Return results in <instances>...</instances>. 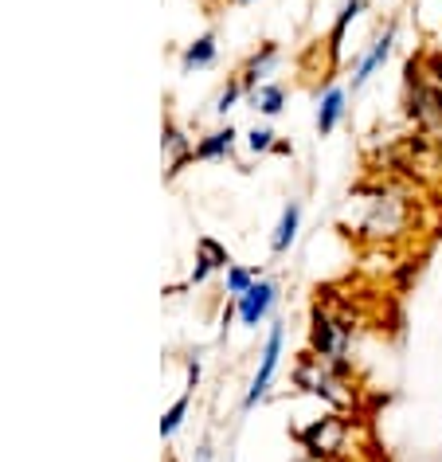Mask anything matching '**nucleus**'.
<instances>
[{"label":"nucleus","instance_id":"obj_1","mask_svg":"<svg viewBox=\"0 0 442 462\" xmlns=\"http://www.w3.org/2000/svg\"><path fill=\"white\" fill-rule=\"evenodd\" d=\"M294 384L309 396H318L333 408H348L353 403V392H348V368L325 361L318 353H301L294 365Z\"/></svg>","mask_w":442,"mask_h":462},{"label":"nucleus","instance_id":"obj_2","mask_svg":"<svg viewBox=\"0 0 442 462\" xmlns=\"http://www.w3.org/2000/svg\"><path fill=\"white\" fill-rule=\"evenodd\" d=\"M348 345H353V326L341 321L333 310H325L321 302L309 314V353L325 356V361L348 368Z\"/></svg>","mask_w":442,"mask_h":462},{"label":"nucleus","instance_id":"obj_3","mask_svg":"<svg viewBox=\"0 0 442 462\" xmlns=\"http://www.w3.org/2000/svg\"><path fill=\"white\" fill-rule=\"evenodd\" d=\"M298 447L306 450L309 458H321V462H333L345 455V443H348V420L341 411H329L321 415V420H313L306 427H298L294 431Z\"/></svg>","mask_w":442,"mask_h":462},{"label":"nucleus","instance_id":"obj_4","mask_svg":"<svg viewBox=\"0 0 442 462\" xmlns=\"http://www.w3.org/2000/svg\"><path fill=\"white\" fill-rule=\"evenodd\" d=\"M282 345H286V326H271V337L262 345V361H259V373L251 380V392L247 400H243V408H254L266 392H271V380L278 373V356H282Z\"/></svg>","mask_w":442,"mask_h":462},{"label":"nucleus","instance_id":"obj_5","mask_svg":"<svg viewBox=\"0 0 442 462\" xmlns=\"http://www.w3.org/2000/svg\"><path fill=\"white\" fill-rule=\"evenodd\" d=\"M274 302H278V286L271 282V279H254V286L247 294L235 302V314H239V321L243 326H259V321H266V314L274 310Z\"/></svg>","mask_w":442,"mask_h":462},{"label":"nucleus","instance_id":"obj_6","mask_svg":"<svg viewBox=\"0 0 442 462\" xmlns=\"http://www.w3.org/2000/svg\"><path fill=\"white\" fill-rule=\"evenodd\" d=\"M391 43H395V24H388V28H383V36H380L376 43H372V51L364 55V60H360V67L353 71V90H356V87H364L368 79L376 75L383 63H388V55H391Z\"/></svg>","mask_w":442,"mask_h":462},{"label":"nucleus","instance_id":"obj_7","mask_svg":"<svg viewBox=\"0 0 442 462\" xmlns=\"http://www.w3.org/2000/svg\"><path fill=\"white\" fill-rule=\"evenodd\" d=\"M274 63H278V43H262V48L251 55L247 67H243V87H247V95L251 90H259L262 79L274 71Z\"/></svg>","mask_w":442,"mask_h":462},{"label":"nucleus","instance_id":"obj_8","mask_svg":"<svg viewBox=\"0 0 442 462\" xmlns=\"http://www.w3.org/2000/svg\"><path fill=\"white\" fill-rule=\"evenodd\" d=\"M161 145H165V153H169V177H177V172L184 169V161H192L196 145L180 134L177 122H165V137H161Z\"/></svg>","mask_w":442,"mask_h":462},{"label":"nucleus","instance_id":"obj_9","mask_svg":"<svg viewBox=\"0 0 442 462\" xmlns=\"http://www.w3.org/2000/svg\"><path fill=\"white\" fill-rule=\"evenodd\" d=\"M298 227H301V204H298V200H290V204L282 208V219H278L274 239H271V251H274V255H286L290 244L298 239Z\"/></svg>","mask_w":442,"mask_h":462},{"label":"nucleus","instance_id":"obj_10","mask_svg":"<svg viewBox=\"0 0 442 462\" xmlns=\"http://www.w3.org/2000/svg\"><path fill=\"white\" fill-rule=\"evenodd\" d=\"M341 118H345V90L341 87H329L321 95V106H318V134L329 137L336 125H341Z\"/></svg>","mask_w":442,"mask_h":462},{"label":"nucleus","instance_id":"obj_11","mask_svg":"<svg viewBox=\"0 0 442 462\" xmlns=\"http://www.w3.org/2000/svg\"><path fill=\"white\" fill-rule=\"evenodd\" d=\"M231 145H235V130H231V125H224V130L207 134L204 142H196L192 161H219V157L231 153Z\"/></svg>","mask_w":442,"mask_h":462},{"label":"nucleus","instance_id":"obj_12","mask_svg":"<svg viewBox=\"0 0 442 462\" xmlns=\"http://www.w3.org/2000/svg\"><path fill=\"white\" fill-rule=\"evenodd\" d=\"M364 5H368V0H345V5H341V13H336L333 28H329V51H333V55L341 51L345 32H348V24H353V20H356L360 13H364Z\"/></svg>","mask_w":442,"mask_h":462},{"label":"nucleus","instance_id":"obj_13","mask_svg":"<svg viewBox=\"0 0 442 462\" xmlns=\"http://www.w3.org/2000/svg\"><path fill=\"white\" fill-rule=\"evenodd\" d=\"M212 60H216V36H212V32H204L196 43H189V51H184L180 67H184V71H196V67H207Z\"/></svg>","mask_w":442,"mask_h":462},{"label":"nucleus","instance_id":"obj_14","mask_svg":"<svg viewBox=\"0 0 442 462\" xmlns=\"http://www.w3.org/2000/svg\"><path fill=\"white\" fill-rule=\"evenodd\" d=\"M251 102L266 114V118H278V114H282V106H286V90L278 87V83H262L259 90H251Z\"/></svg>","mask_w":442,"mask_h":462},{"label":"nucleus","instance_id":"obj_15","mask_svg":"<svg viewBox=\"0 0 442 462\" xmlns=\"http://www.w3.org/2000/svg\"><path fill=\"white\" fill-rule=\"evenodd\" d=\"M184 415H189V392H184V396H180L177 403H172V408H169L165 415H161V439H169L172 431H177V427L184 423Z\"/></svg>","mask_w":442,"mask_h":462},{"label":"nucleus","instance_id":"obj_16","mask_svg":"<svg viewBox=\"0 0 442 462\" xmlns=\"http://www.w3.org/2000/svg\"><path fill=\"white\" fill-rule=\"evenodd\" d=\"M254 279H259V271H247V267H227V294L243 298L254 286Z\"/></svg>","mask_w":442,"mask_h":462},{"label":"nucleus","instance_id":"obj_17","mask_svg":"<svg viewBox=\"0 0 442 462\" xmlns=\"http://www.w3.org/2000/svg\"><path fill=\"white\" fill-rule=\"evenodd\" d=\"M243 90H247V87H243V79H231V83L219 90V98H216V114H224V118H227V110L243 98Z\"/></svg>","mask_w":442,"mask_h":462},{"label":"nucleus","instance_id":"obj_18","mask_svg":"<svg viewBox=\"0 0 442 462\" xmlns=\"http://www.w3.org/2000/svg\"><path fill=\"white\" fill-rule=\"evenodd\" d=\"M200 255L212 263V267H231V255H227V247H219L212 236H204L200 239Z\"/></svg>","mask_w":442,"mask_h":462},{"label":"nucleus","instance_id":"obj_19","mask_svg":"<svg viewBox=\"0 0 442 462\" xmlns=\"http://www.w3.org/2000/svg\"><path fill=\"white\" fill-rule=\"evenodd\" d=\"M247 145H251V153H266V149H274V130L254 125V130L247 134Z\"/></svg>","mask_w":442,"mask_h":462},{"label":"nucleus","instance_id":"obj_20","mask_svg":"<svg viewBox=\"0 0 442 462\" xmlns=\"http://www.w3.org/2000/svg\"><path fill=\"white\" fill-rule=\"evenodd\" d=\"M212 271H216L212 263H207L204 255H196V267H192V279H189V282H192V286H196V282H204V279H207V274H212Z\"/></svg>","mask_w":442,"mask_h":462},{"label":"nucleus","instance_id":"obj_21","mask_svg":"<svg viewBox=\"0 0 442 462\" xmlns=\"http://www.w3.org/2000/svg\"><path fill=\"white\" fill-rule=\"evenodd\" d=\"M239 5H251V0H239Z\"/></svg>","mask_w":442,"mask_h":462},{"label":"nucleus","instance_id":"obj_22","mask_svg":"<svg viewBox=\"0 0 442 462\" xmlns=\"http://www.w3.org/2000/svg\"><path fill=\"white\" fill-rule=\"evenodd\" d=\"M438 51H442V43H438Z\"/></svg>","mask_w":442,"mask_h":462}]
</instances>
